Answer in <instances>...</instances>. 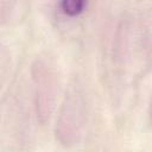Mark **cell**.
Listing matches in <instances>:
<instances>
[{
    "instance_id": "obj_3",
    "label": "cell",
    "mask_w": 152,
    "mask_h": 152,
    "mask_svg": "<svg viewBox=\"0 0 152 152\" xmlns=\"http://www.w3.org/2000/svg\"><path fill=\"white\" fill-rule=\"evenodd\" d=\"M59 7L62 12L69 17H75L84 11L87 7V1H81V0H64L59 4Z\"/></svg>"
},
{
    "instance_id": "obj_2",
    "label": "cell",
    "mask_w": 152,
    "mask_h": 152,
    "mask_svg": "<svg viewBox=\"0 0 152 152\" xmlns=\"http://www.w3.org/2000/svg\"><path fill=\"white\" fill-rule=\"evenodd\" d=\"M36 91V112L40 122L49 120L56 99L57 74L50 61L38 58L32 66Z\"/></svg>"
},
{
    "instance_id": "obj_1",
    "label": "cell",
    "mask_w": 152,
    "mask_h": 152,
    "mask_svg": "<svg viewBox=\"0 0 152 152\" xmlns=\"http://www.w3.org/2000/svg\"><path fill=\"white\" fill-rule=\"evenodd\" d=\"M86 119V101L80 88H72L65 96L56 122V138L65 146L78 141Z\"/></svg>"
}]
</instances>
